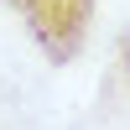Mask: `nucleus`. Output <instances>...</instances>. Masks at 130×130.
Wrapping results in <instances>:
<instances>
[{
  "label": "nucleus",
  "mask_w": 130,
  "mask_h": 130,
  "mask_svg": "<svg viewBox=\"0 0 130 130\" xmlns=\"http://www.w3.org/2000/svg\"><path fill=\"white\" fill-rule=\"evenodd\" d=\"M0 5L26 26V37L37 42V52L52 68H68L94 31L99 0H0Z\"/></svg>",
  "instance_id": "1"
},
{
  "label": "nucleus",
  "mask_w": 130,
  "mask_h": 130,
  "mask_svg": "<svg viewBox=\"0 0 130 130\" xmlns=\"http://www.w3.org/2000/svg\"><path fill=\"white\" fill-rule=\"evenodd\" d=\"M115 83L130 94V26L115 37Z\"/></svg>",
  "instance_id": "2"
}]
</instances>
